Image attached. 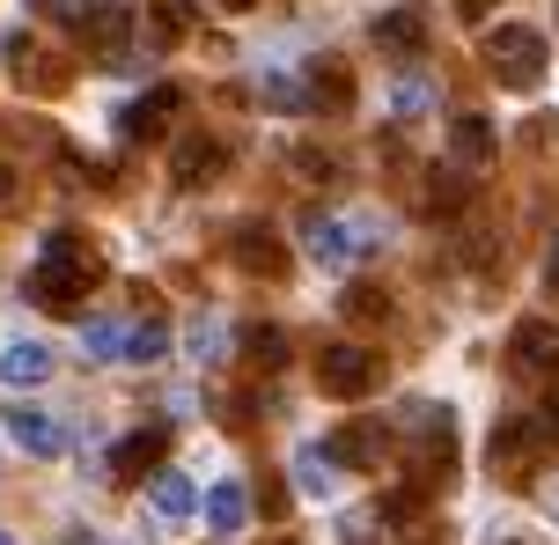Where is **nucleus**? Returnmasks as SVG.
<instances>
[{
  "label": "nucleus",
  "instance_id": "1",
  "mask_svg": "<svg viewBox=\"0 0 559 545\" xmlns=\"http://www.w3.org/2000/svg\"><path fill=\"white\" fill-rule=\"evenodd\" d=\"M96 281H104V251H96L88 236H74V229H52L45 251H37V265H29V303L52 310V317H74Z\"/></svg>",
  "mask_w": 559,
  "mask_h": 545
},
{
  "label": "nucleus",
  "instance_id": "2",
  "mask_svg": "<svg viewBox=\"0 0 559 545\" xmlns=\"http://www.w3.org/2000/svg\"><path fill=\"white\" fill-rule=\"evenodd\" d=\"M486 74L501 88H515V96H531V88L545 82V37H537L531 23H501L486 37Z\"/></svg>",
  "mask_w": 559,
  "mask_h": 545
},
{
  "label": "nucleus",
  "instance_id": "3",
  "mask_svg": "<svg viewBox=\"0 0 559 545\" xmlns=\"http://www.w3.org/2000/svg\"><path fill=\"white\" fill-rule=\"evenodd\" d=\"M376 383H383V362H376L368 346L338 340V346H324V354H317V391H324V399L354 405V399H368Z\"/></svg>",
  "mask_w": 559,
  "mask_h": 545
},
{
  "label": "nucleus",
  "instance_id": "4",
  "mask_svg": "<svg viewBox=\"0 0 559 545\" xmlns=\"http://www.w3.org/2000/svg\"><path fill=\"white\" fill-rule=\"evenodd\" d=\"M0 59H8V82L23 88V96H59V88L74 82L67 59H52L29 29H8V37H0Z\"/></svg>",
  "mask_w": 559,
  "mask_h": 545
},
{
  "label": "nucleus",
  "instance_id": "5",
  "mask_svg": "<svg viewBox=\"0 0 559 545\" xmlns=\"http://www.w3.org/2000/svg\"><path fill=\"white\" fill-rule=\"evenodd\" d=\"M545 450H552V442H545V428H537V420H501V428H493V450H486V458H493V479L523 487V479L537 472V458H545Z\"/></svg>",
  "mask_w": 559,
  "mask_h": 545
},
{
  "label": "nucleus",
  "instance_id": "6",
  "mask_svg": "<svg viewBox=\"0 0 559 545\" xmlns=\"http://www.w3.org/2000/svg\"><path fill=\"white\" fill-rule=\"evenodd\" d=\"M508 369L523 376V383H552V376H559V324L523 317V324L508 332Z\"/></svg>",
  "mask_w": 559,
  "mask_h": 545
},
{
  "label": "nucleus",
  "instance_id": "7",
  "mask_svg": "<svg viewBox=\"0 0 559 545\" xmlns=\"http://www.w3.org/2000/svg\"><path fill=\"white\" fill-rule=\"evenodd\" d=\"M302 244H309V259L317 265H354V259H368V244H376V236L361 229V222H338V214H309L302 222Z\"/></svg>",
  "mask_w": 559,
  "mask_h": 545
},
{
  "label": "nucleus",
  "instance_id": "8",
  "mask_svg": "<svg viewBox=\"0 0 559 545\" xmlns=\"http://www.w3.org/2000/svg\"><path fill=\"white\" fill-rule=\"evenodd\" d=\"M222 170H228V141H214V133H185L169 147V185L177 192H206Z\"/></svg>",
  "mask_w": 559,
  "mask_h": 545
},
{
  "label": "nucleus",
  "instance_id": "9",
  "mask_svg": "<svg viewBox=\"0 0 559 545\" xmlns=\"http://www.w3.org/2000/svg\"><path fill=\"white\" fill-rule=\"evenodd\" d=\"M228 259L243 265V273H251V281H287V244H280L273 229H265V222H236V229H228Z\"/></svg>",
  "mask_w": 559,
  "mask_h": 545
},
{
  "label": "nucleus",
  "instance_id": "10",
  "mask_svg": "<svg viewBox=\"0 0 559 545\" xmlns=\"http://www.w3.org/2000/svg\"><path fill=\"white\" fill-rule=\"evenodd\" d=\"M133 8H88V23H82V45L96 67H126L133 59Z\"/></svg>",
  "mask_w": 559,
  "mask_h": 545
},
{
  "label": "nucleus",
  "instance_id": "11",
  "mask_svg": "<svg viewBox=\"0 0 559 545\" xmlns=\"http://www.w3.org/2000/svg\"><path fill=\"white\" fill-rule=\"evenodd\" d=\"M163 458H169V428H133L111 450V479L118 487H140L147 472H163Z\"/></svg>",
  "mask_w": 559,
  "mask_h": 545
},
{
  "label": "nucleus",
  "instance_id": "12",
  "mask_svg": "<svg viewBox=\"0 0 559 545\" xmlns=\"http://www.w3.org/2000/svg\"><path fill=\"white\" fill-rule=\"evenodd\" d=\"M324 450L338 458V472H376L383 450H391V435H383V420H346V428H332Z\"/></svg>",
  "mask_w": 559,
  "mask_h": 545
},
{
  "label": "nucleus",
  "instance_id": "13",
  "mask_svg": "<svg viewBox=\"0 0 559 545\" xmlns=\"http://www.w3.org/2000/svg\"><path fill=\"white\" fill-rule=\"evenodd\" d=\"M8 442L29 450V458H59L67 450V428H59L52 413H37V405H8Z\"/></svg>",
  "mask_w": 559,
  "mask_h": 545
},
{
  "label": "nucleus",
  "instance_id": "14",
  "mask_svg": "<svg viewBox=\"0 0 559 545\" xmlns=\"http://www.w3.org/2000/svg\"><path fill=\"white\" fill-rule=\"evenodd\" d=\"M177 111H185V88L163 82V88H147L140 104H126V118H118V126H126V141H155V133H163Z\"/></svg>",
  "mask_w": 559,
  "mask_h": 545
},
{
  "label": "nucleus",
  "instance_id": "15",
  "mask_svg": "<svg viewBox=\"0 0 559 545\" xmlns=\"http://www.w3.org/2000/svg\"><path fill=\"white\" fill-rule=\"evenodd\" d=\"M427 37H435V29H427V8H391V15H376V45H383L391 59H419Z\"/></svg>",
  "mask_w": 559,
  "mask_h": 545
},
{
  "label": "nucleus",
  "instance_id": "16",
  "mask_svg": "<svg viewBox=\"0 0 559 545\" xmlns=\"http://www.w3.org/2000/svg\"><path fill=\"white\" fill-rule=\"evenodd\" d=\"M302 96L317 104V111H346V104H354V74H346L338 59H309V82H302Z\"/></svg>",
  "mask_w": 559,
  "mask_h": 545
},
{
  "label": "nucleus",
  "instance_id": "17",
  "mask_svg": "<svg viewBox=\"0 0 559 545\" xmlns=\"http://www.w3.org/2000/svg\"><path fill=\"white\" fill-rule=\"evenodd\" d=\"M0 376L23 391V383H45L52 376V346H37V340H15L8 354H0Z\"/></svg>",
  "mask_w": 559,
  "mask_h": 545
},
{
  "label": "nucleus",
  "instance_id": "18",
  "mask_svg": "<svg viewBox=\"0 0 559 545\" xmlns=\"http://www.w3.org/2000/svg\"><path fill=\"white\" fill-rule=\"evenodd\" d=\"M243 517H251V494L236 487V479H222V487H206V523H214V531H243Z\"/></svg>",
  "mask_w": 559,
  "mask_h": 545
},
{
  "label": "nucleus",
  "instance_id": "19",
  "mask_svg": "<svg viewBox=\"0 0 559 545\" xmlns=\"http://www.w3.org/2000/svg\"><path fill=\"white\" fill-rule=\"evenodd\" d=\"M243 362H251V369H287V332H280V324H243Z\"/></svg>",
  "mask_w": 559,
  "mask_h": 545
},
{
  "label": "nucleus",
  "instance_id": "20",
  "mask_svg": "<svg viewBox=\"0 0 559 545\" xmlns=\"http://www.w3.org/2000/svg\"><path fill=\"white\" fill-rule=\"evenodd\" d=\"M449 147H456V163H486V155H493V126H486L478 111H464L456 126H449Z\"/></svg>",
  "mask_w": 559,
  "mask_h": 545
},
{
  "label": "nucleus",
  "instance_id": "21",
  "mask_svg": "<svg viewBox=\"0 0 559 545\" xmlns=\"http://www.w3.org/2000/svg\"><path fill=\"white\" fill-rule=\"evenodd\" d=\"M199 509V494H192V479H185V472H155V517H192Z\"/></svg>",
  "mask_w": 559,
  "mask_h": 545
},
{
  "label": "nucleus",
  "instance_id": "22",
  "mask_svg": "<svg viewBox=\"0 0 559 545\" xmlns=\"http://www.w3.org/2000/svg\"><path fill=\"white\" fill-rule=\"evenodd\" d=\"M346 317H354V324H391V295L376 281H354L346 287Z\"/></svg>",
  "mask_w": 559,
  "mask_h": 545
},
{
  "label": "nucleus",
  "instance_id": "23",
  "mask_svg": "<svg viewBox=\"0 0 559 545\" xmlns=\"http://www.w3.org/2000/svg\"><path fill=\"white\" fill-rule=\"evenodd\" d=\"M163 354H169V324L163 317H140L126 332V362H163Z\"/></svg>",
  "mask_w": 559,
  "mask_h": 545
},
{
  "label": "nucleus",
  "instance_id": "24",
  "mask_svg": "<svg viewBox=\"0 0 559 545\" xmlns=\"http://www.w3.org/2000/svg\"><path fill=\"white\" fill-rule=\"evenodd\" d=\"M456 206H464V177L427 170V200H419V214H435V222H442V214H456Z\"/></svg>",
  "mask_w": 559,
  "mask_h": 545
},
{
  "label": "nucleus",
  "instance_id": "25",
  "mask_svg": "<svg viewBox=\"0 0 559 545\" xmlns=\"http://www.w3.org/2000/svg\"><path fill=\"white\" fill-rule=\"evenodd\" d=\"M185 29H192V0H155V29H147V37H155V45H177Z\"/></svg>",
  "mask_w": 559,
  "mask_h": 545
},
{
  "label": "nucleus",
  "instance_id": "26",
  "mask_svg": "<svg viewBox=\"0 0 559 545\" xmlns=\"http://www.w3.org/2000/svg\"><path fill=\"white\" fill-rule=\"evenodd\" d=\"M295 472H302V494H332L338 458H332V450H302V458H295Z\"/></svg>",
  "mask_w": 559,
  "mask_h": 545
},
{
  "label": "nucleus",
  "instance_id": "27",
  "mask_svg": "<svg viewBox=\"0 0 559 545\" xmlns=\"http://www.w3.org/2000/svg\"><path fill=\"white\" fill-rule=\"evenodd\" d=\"M82 346L96 362H118V354H126V332H118L111 317H96V324H82Z\"/></svg>",
  "mask_w": 559,
  "mask_h": 545
},
{
  "label": "nucleus",
  "instance_id": "28",
  "mask_svg": "<svg viewBox=\"0 0 559 545\" xmlns=\"http://www.w3.org/2000/svg\"><path fill=\"white\" fill-rule=\"evenodd\" d=\"M295 170H302L309 185H332V177H338V155H324V147H295Z\"/></svg>",
  "mask_w": 559,
  "mask_h": 545
},
{
  "label": "nucleus",
  "instance_id": "29",
  "mask_svg": "<svg viewBox=\"0 0 559 545\" xmlns=\"http://www.w3.org/2000/svg\"><path fill=\"white\" fill-rule=\"evenodd\" d=\"M88 8H96V0H37V15H52V23H74V29L88 23Z\"/></svg>",
  "mask_w": 559,
  "mask_h": 545
},
{
  "label": "nucleus",
  "instance_id": "30",
  "mask_svg": "<svg viewBox=\"0 0 559 545\" xmlns=\"http://www.w3.org/2000/svg\"><path fill=\"white\" fill-rule=\"evenodd\" d=\"M397 111H405V118L427 111V88H419V82H397Z\"/></svg>",
  "mask_w": 559,
  "mask_h": 545
},
{
  "label": "nucleus",
  "instance_id": "31",
  "mask_svg": "<svg viewBox=\"0 0 559 545\" xmlns=\"http://www.w3.org/2000/svg\"><path fill=\"white\" fill-rule=\"evenodd\" d=\"M537 428H545V442H552V450H559V391H552V399H545V413H537Z\"/></svg>",
  "mask_w": 559,
  "mask_h": 545
},
{
  "label": "nucleus",
  "instance_id": "32",
  "mask_svg": "<svg viewBox=\"0 0 559 545\" xmlns=\"http://www.w3.org/2000/svg\"><path fill=\"white\" fill-rule=\"evenodd\" d=\"M15 192H23V185H15V170H8V163H0V214L15 206Z\"/></svg>",
  "mask_w": 559,
  "mask_h": 545
},
{
  "label": "nucleus",
  "instance_id": "33",
  "mask_svg": "<svg viewBox=\"0 0 559 545\" xmlns=\"http://www.w3.org/2000/svg\"><path fill=\"white\" fill-rule=\"evenodd\" d=\"M545 287L559 295V236H552V251H545Z\"/></svg>",
  "mask_w": 559,
  "mask_h": 545
},
{
  "label": "nucleus",
  "instance_id": "34",
  "mask_svg": "<svg viewBox=\"0 0 559 545\" xmlns=\"http://www.w3.org/2000/svg\"><path fill=\"white\" fill-rule=\"evenodd\" d=\"M486 8H493V0H456V15H486Z\"/></svg>",
  "mask_w": 559,
  "mask_h": 545
},
{
  "label": "nucleus",
  "instance_id": "35",
  "mask_svg": "<svg viewBox=\"0 0 559 545\" xmlns=\"http://www.w3.org/2000/svg\"><path fill=\"white\" fill-rule=\"evenodd\" d=\"M74 545H104V538H74Z\"/></svg>",
  "mask_w": 559,
  "mask_h": 545
},
{
  "label": "nucleus",
  "instance_id": "36",
  "mask_svg": "<svg viewBox=\"0 0 559 545\" xmlns=\"http://www.w3.org/2000/svg\"><path fill=\"white\" fill-rule=\"evenodd\" d=\"M0 545H15V538H8V531H0Z\"/></svg>",
  "mask_w": 559,
  "mask_h": 545
},
{
  "label": "nucleus",
  "instance_id": "37",
  "mask_svg": "<svg viewBox=\"0 0 559 545\" xmlns=\"http://www.w3.org/2000/svg\"><path fill=\"white\" fill-rule=\"evenodd\" d=\"M419 545H435V538H419Z\"/></svg>",
  "mask_w": 559,
  "mask_h": 545
}]
</instances>
